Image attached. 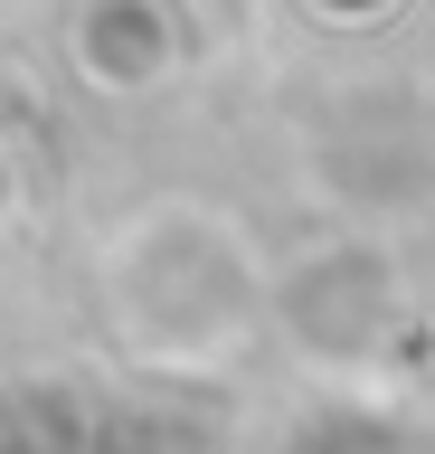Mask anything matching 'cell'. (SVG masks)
<instances>
[{
  "mask_svg": "<svg viewBox=\"0 0 435 454\" xmlns=\"http://www.w3.org/2000/svg\"><path fill=\"white\" fill-rule=\"evenodd\" d=\"M76 57H86L95 85H151L171 67V28H161L151 0H95L76 20Z\"/></svg>",
  "mask_w": 435,
  "mask_h": 454,
  "instance_id": "cell-1",
  "label": "cell"
},
{
  "mask_svg": "<svg viewBox=\"0 0 435 454\" xmlns=\"http://www.w3.org/2000/svg\"><path fill=\"white\" fill-rule=\"evenodd\" d=\"M38 123H48V95H38L29 76L0 67V133H38Z\"/></svg>",
  "mask_w": 435,
  "mask_h": 454,
  "instance_id": "cell-2",
  "label": "cell"
}]
</instances>
